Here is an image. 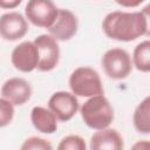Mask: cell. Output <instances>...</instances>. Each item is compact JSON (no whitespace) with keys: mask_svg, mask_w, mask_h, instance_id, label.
Returning <instances> with one entry per match:
<instances>
[{"mask_svg":"<svg viewBox=\"0 0 150 150\" xmlns=\"http://www.w3.org/2000/svg\"><path fill=\"white\" fill-rule=\"evenodd\" d=\"M102 28L110 39L125 42L136 40L148 34V7L142 12H111L103 19Z\"/></svg>","mask_w":150,"mask_h":150,"instance_id":"1","label":"cell"},{"mask_svg":"<svg viewBox=\"0 0 150 150\" xmlns=\"http://www.w3.org/2000/svg\"><path fill=\"white\" fill-rule=\"evenodd\" d=\"M81 116L89 128L103 130L112 122L114 109L103 95H97L90 97L83 103L81 107Z\"/></svg>","mask_w":150,"mask_h":150,"instance_id":"2","label":"cell"},{"mask_svg":"<svg viewBox=\"0 0 150 150\" xmlns=\"http://www.w3.org/2000/svg\"><path fill=\"white\" fill-rule=\"evenodd\" d=\"M69 87L74 95L93 97L103 95V87L98 73L90 67L76 68L69 77Z\"/></svg>","mask_w":150,"mask_h":150,"instance_id":"3","label":"cell"},{"mask_svg":"<svg viewBox=\"0 0 150 150\" xmlns=\"http://www.w3.org/2000/svg\"><path fill=\"white\" fill-rule=\"evenodd\" d=\"M104 73L114 80L125 79L132 69L129 53L122 48H111L107 50L101 60Z\"/></svg>","mask_w":150,"mask_h":150,"instance_id":"4","label":"cell"},{"mask_svg":"<svg viewBox=\"0 0 150 150\" xmlns=\"http://www.w3.org/2000/svg\"><path fill=\"white\" fill-rule=\"evenodd\" d=\"M57 11L54 2L49 0H30L25 8L27 19L33 25L42 28H49L54 23Z\"/></svg>","mask_w":150,"mask_h":150,"instance_id":"5","label":"cell"},{"mask_svg":"<svg viewBox=\"0 0 150 150\" xmlns=\"http://www.w3.org/2000/svg\"><path fill=\"white\" fill-rule=\"evenodd\" d=\"M38 48L39 63L38 69L41 71H49L54 69L59 63L60 48L54 38L47 34H41L33 41Z\"/></svg>","mask_w":150,"mask_h":150,"instance_id":"6","label":"cell"},{"mask_svg":"<svg viewBox=\"0 0 150 150\" xmlns=\"http://www.w3.org/2000/svg\"><path fill=\"white\" fill-rule=\"evenodd\" d=\"M48 107L59 121L67 122L77 112L79 101L74 94L68 91H56L50 96Z\"/></svg>","mask_w":150,"mask_h":150,"instance_id":"7","label":"cell"},{"mask_svg":"<svg viewBox=\"0 0 150 150\" xmlns=\"http://www.w3.org/2000/svg\"><path fill=\"white\" fill-rule=\"evenodd\" d=\"M13 66L23 73H29L38 67L39 63V53L38 48L32 41H23L18 45L11 56Z\"/></svg>","mask_w":150,"mask_h":150,"instance_id":"8","label":"cell"},{"mask_svg":"<svg viewBox=\"0 0 150 150\" xmlns=\"http://www.w3.org/2000/svg\"><path fill=\"white\" fill-rule=\"evenodd\" d=\"M28 23L22 14L18 12L5 13L0 16V36L8 41H15L25 36Z\"/></svg>","mask_w":150,"mask_h":150,"instance_id":"9","label":"cell"},{"mask_svg":"<svg viewBox=\"0 0 150 150\" xmlns=\"http://www.w3.org/2000/svg\"><path fill=\"white\" fill-rule=\"evenodd\" d=\"M50 36L55 40L67 41L71 39L77 30V18L69 9L60 8L54 23L48 28Z\"/></svg>","mask_w":150,"mask_h":150,"instance_id":"10","label":"cell"},{"mask_svg":"<svg viewBox=\"0 0 150 150\" xmlns=\"http://www.w3.org/2000/svg\"><path fill=\"white\" fill-rule=\"evenodd\" d=\"M1 95L13 105H21L30 98L32 88L25 79L12 77L2 84Z\"/></svg>","mask_w":150,"mask_h":150,"instance_id":"11","label":"cell"},{"mask_svg":"<svg viewBox=\"0 0 150 150\" xmlns=\"http://www.w3.org/2000/svg\"><path fill=\"white\" fill-rule=\"evenodd\" d=\"M124 142L115 129H103L90 138V150H123Z\"/></svg>","mask_w":150,"mask_h":150,"instance_id":"12","label":"cell"},{"mask_svg":"<svg viewBox=\"0 0 150 150\" xmlns=\"http://www.w3.org/2000/svg\"><path fill=\"white\" fill-rule=\"evenodd\" d=\"M30 120L34 128L43 134H53L57 129V122L54 114L43 108V107H34L30 112Z\"/></svg>","mask_w":150,"mask_h":150,"instance_id":"13","label":"cell"},{"mask_svg":"<svg viewBox=\"0 0 150 150\" xmlns=\"http://www.w3.org/2000/svg\"><path fill=\"white\" fill-rule=\"evenodd\" d=\"M134 125L138 132H150V97L146 96L135 109L134 112Z\"/></svg>","mask_w":150,"mask_h":150,"instance_id":"14","label":"cell"},{"mask_svg":"<svg viewBox=\"0 0 150 150\" xmlns=\"http://www.w3.org/2000/svg\"><path fill=\"white\" fill-rule=\"evenodd\" d=\"M132 60H134L135 67L138 70L144 71V73H148L150 70V42L149 40H145L135 47Z\"/></svg>","mask_w":150,"mask_h":150,"instance_id":"15","label":"cell"},{"mask_svg":"<svg viewBox=\"0 0 150 150\" xmlns=\"http://www.w3.org/2000/svg\"><path fill=\"white\" fill-rule=\"evenodd\" d=\"M57 150H87L84 139L79 135H69L62 138Z\"/></svg>","mask_w":150,"mask_h":150,"instance_id":"16","label":"cell"},{"mask_svg":"<svg viewBox=\"0 0 150 150\" xmlns=\"http://www.w3.org/2000/svg\"><path fill=\"white\" fill-rule=\"evenodd\" d=\"M20 150H53V146L47 139L38 136H32L22 143Z\"/></svg>","mask_w":150,"mask_h":150,"instance_id":"17","label":"cell"},{"mask_svg":"<svg viewBox=\"0 0 150 150\" xmlns=\"http://www.w3.org/2000/svg\"><path fill=\"white\" fill-rule=\"evenodd\" d=\"M14 116V107L5 98H0V128L9 124Z\"/></svg>","mask_w":150,"mask_h":150,"instance_id":"18","label":"cell"},{"mask_svg":"<svg viewBox=\"0 0 150 150\" xmlns=\"http://www.w3.org/2000/svg\"><path fill=\"white\" fill-rule=\"evenodd\" d=\"M130 150H150V143L149 141H138L131 146Z\"/></svg>","mask_w":150,"mask_h":150,"instance_id":"19","label":"cell"},{"mask_svg":"<svg viewBox=\"0 0 150 150\" xmlns=\"http://www.w3.org/2000/svg\"><path fill=\"white\" fill-rule=\"evenodd\" d=\"M20 4H21V0H12V1L0 0V7H2V8H13Z\"/></svg>","mask_w":150,"mask_h":150,"instance_id":"20","label":"cell"},{"mask_svg":"<svg viewBox=\"0 0 150 150\" xmlns=\"http://www.w3.org/2000/svg\"><path fill=\"white\" fill-rule=\"evenodd\" d=\"M142 2V0H137V1H135V2H124V1H117V4H120V5H122V6H137V5H139Z\"/></svg>","mask_w":150,"mask_h":150,"instance_id":"21","label":"cell"}]
</instances>
